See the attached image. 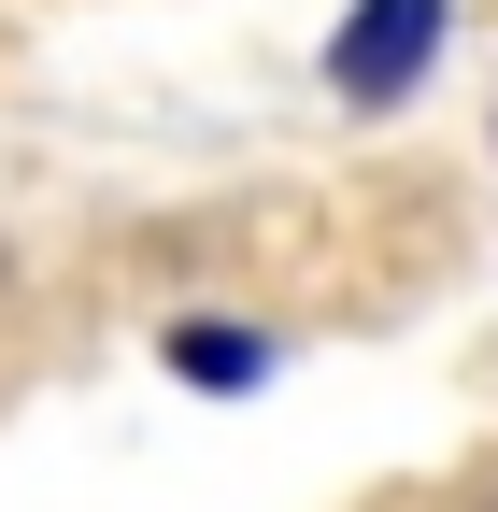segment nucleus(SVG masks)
I'll use <instances>...</instances> for the list:
<instances>
[{
	"mask_svg": "<svg viewBox=\"0 0 498 512\" xmlns=\"http://www.w3.org/2000/svg\"><path fill=\"white\" fill-rule=\"evenodd\" d=\"M427 57H442V0H356L342 43H328V86H342L356 114H385V100L427 86Z\"/></svg>",
	"mask_w": 498,
	"mask_h": 512,
	"instance_id": "1",
	"label": "nucleus"
},
{
	"mask_svg": "<svg viewBox=\"0 0 498 512\" xmlns=\"http://www.w3.org/2000/svg\"><path fill=\"white\" fill-rule=\"evenodd\" d=\"M157 356L185 384H214V399H242V384H271V328H242V313H171Z\"/></svg>",
	"mask_w": 498,
	"mask_h": 512,
	"instance_id": "2",
	"label": "nucleus"
},
{
	"mask_svg": "<svg viewBox=\"0 0 498 512\" xmlns=\"http://www.w3.org/2000/svg\"><path fill=\"white\" fill-rule=\"evenodd\" d=\"M399 512H498V470H470V484H427V498H399Z\"/></svg>",
	"mask_w": 498,
	"mask_h": 512,
	"instance_id": "3",
	"label": "nucleus"
}]
</instances>
